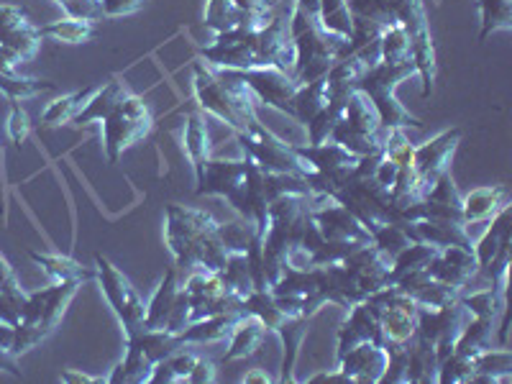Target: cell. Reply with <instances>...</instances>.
Listing matches in <instances>:
<instances>
[{
  "label": "cell",
  "mask_w": 512,
  "mask_h": 384,
  "mask_svg": "<svg viewBox=\"0 0 512 384\" xmlns=\"http://www.w3.org/2000/svg\"><path fill=\"white\" fill-rule=\"evenodd\" d=\"M195 185L198 195H216L226 200L236 213L254 223L259 233L267 228V210L274 198L290 192H313L305 177L267 172L246 154L241 159L208 157L195 172Z\"/></svg>",
  "instance_id": "cell-1"
},
{
  "label": "cell",
  "mask_w": 512,
  "mask_h": 384,
  "mask_svg": "<svg viewBox=\"0 0 512 384\" xmlns=\"http://www.w3.org/2000/svg\"><path fill=\"white\" fill-rule=\"evenodd\" d=\"M479 41H487L497 31L512 29V0H479Z\"/></svg>",
  "instance_id": "cell-38"
},
{
  "label": "cell",
  "mask_w": 512,
  "mask_h": 384,
  "mask_svg": "<svg viewBox=\"0 0 512 384\" xmlns=\"http://www.w3.org/2000/svg\"><path fill=\"white\" fill-rule=\"evenodd\" d=\"M62 382H75V384H93V382H105V377H93V374L85 372H75V369H64L62 372Z\"/></svg>",
  "instance_id": "cell-53"
},
{
  "label": "cell",
  "mask_w": 512,
  "mask_h": 384,
  "mask_svg": "<svg viewBox=\"0 0 512 384\" xmlns=\"http://www.w3.org/2000/svg\"><path fill=\"white\" fill-rule=\"evenodd\" d=\"M461 303L469 308V313L477 315V318H497L502 310L507 308V292H497L495 287H487V290H477L472 295H461Z\"/></svg>",
  "instance_id": "cell-43"
},
{
  "label": "cell",
  "mask_w": 512,
  "mask_h": 384,
  "mask_svg": "<svg viewBox=\"0 0 512 384\" xmlns=\"http://www.w3.org/2000/svg\"><path fill=\"white\" fill-rule=\"evenodd\" d=\"M415 75H418L415 62H405V64L379 62L374 64V67H369V70L359 77V82H356V90H361V93L372 100L374 111H377L379 121H382L384 128H408V126L423 128L420 118H415L395 95L397 85Z\"/></svg>",
  "instance_id": "cell-5"
},
{
  "label": "cell",
  "mask_w": 512,
  "mask_h": 384,
  "mask_svg": "<svg viewBox=\"0 0 512 384\" xmlns=\"http://www.w3.org/2000/svg\"><path fill=\"white\" fill-rule=\"evenodd\" d=\"M367 341H374L379 344V318L372 308L367 305V300L356 303L354 308H349V318L341 323L338 328V351L336 359L351 351L354 346L367 344Z\"/></svg>",
  "instance_id": "cell-20"
},
{
  "label": "cell",
  "mask_w": 512,
  "mask_h": 384,
  "mask_svg": "<svg viewBox=\"0 0 512 384\" xmlns=\"http://www.w3.org/2000/svg\"><path fill=\"white\" fill-rule=\"evenodd\" d=\"M198 359H200L198 351H192L190 346H182V349H177L175 354H169L167 359L154 364V372L152 377H149V382L152 384L187 382V377H190L192 367H195V361Z\"/></svg>",
  "instance_id": "cell-32"
},
{
  "label": "cell",
  "mask_w": 512,
  "mask_h": 384,
  "mask_svg": "<svg viewBox=\"0 0 512 384\" xmlns=\"http://www.w3.org/2000/svg\"><path fill=\"white\" fill-rule=\"evenodd\" d=\"M216 382V364L205 356H200L195 361V367H192L190 377H187V384H210Z\"/></svg>",
  "instance_id": "cell-51"
},
{
  "label": "cell",
  "mask_w": 512,
  "mask_h": 384,
  "mask_svg": "<svg viewBox=\"0 0 512 384\" xmlns=\"http://www.w3.org/2000/svg\"><path fill=\"white\" fill-rule=\"evenodd\" d=\"M82 282H54V285L44 287V290L26 292L24 303L18 308V323H16V341H13V356H24L26 351L41 344L54 328L62 323L64 313L75 300L77 290Z\"/></svg>",
  "instance_id": "cell-4"
},
{
  "label": "cell",
  "mask_w": 512,
  "mask_h": 384,
  "mask_svg": "<svg viewBox=\"0 0 512 384\" xmlns=\"http://www.w3.org/2000/svg\"><path fill=\"white\" fill-rule=\"evenodd\" d=\"M472 318L474 315L461 300L443 305V308H418V331L415 333L428 338L436 346L438 361H443L446 356L454 354L456 341Z\"/></svg>",
  "instance_id": "cell-11"
},
{
  "label": "cell",
  "mask_w": 512,
  "mask_h": 384,
  "mask_svg": "<svg viewBox=\"0 0 512 384\" xmlns=\"http://www.w3.org/2000/svg\"><path fill=\"white\" fill-rule=\"evenodd\" d=\"M318 24L323 26V31H328V34L349 39L351 24H354V13H351L346 0H323V3H320Z\"/></svg>",
  "instance_id": "cell-42"
},
{
  "label": "cell",
  "mask_w": 512,
  "mask_h": 384,
  "mask_svg": "<svg viewBox=\"0 0 512 384\" xmlns=\"http://www.w3.org/2000/svg\"><path fill=\"white\" fill-rule=\"evenodd\" d=\"M203 59L216 70H254L256 62V31L231 29L216 34V41L203 49Z\"/></svg>",
  "instance_id": "cell-15"
},
{
  "label": "cell",
  "mask_w": 512,
  "mask_h": 384,
  "mask_svg": "<svg viewBox=\"0 0 512 384\" xmlns=\"http://www.w3.org/2000/svg\"><path fill=\"white\" fill-rule=\"evenodd\" d=\"M185 292L190 297L192 305V320L208 318V315L231 313V310H241V300L231 295L223 282L221 272H210V269H192L190 277L185 280ZM190 320V323H192Z\"/></svg>",
  "instance_id": "cell-12"
},
{
  "label": "cell",
  "mask_w": 512,
  "mask_h": 384,
  "mask_svg": "<svg viewBox=\"0 0 512 384\" xmlns=\"http://www.w3.org/2000/svg\"><path fill=\"white\" fill-rule=\"evenodd\" d=\"M372 241L384 251V254L390 256V259H395L397 254H402L408 246L418 244L410 223H384V226H379L377 231H372Z\"/></svg>",
  "instance_id": "cell-40"
},
{
  "label": "cell",
  "mask_w": 512,
  "mask_h": 384,
  "mask_svg": "<svg viewBox=\"0 0 512 384\" xmlns=\"http://www.w3.org/2000/svg\"><path fill=\"white\" fill-rule=\"evenodd\" d=\"M241 315L244 313L231 310V313H218V315H208V318L192 320L190 326H187L182 333H177V336H180V341L185 346L218 344V341H226V338L231 336Z\"/></svg>",
  "instance_id": "cell-23"
},
{
  "label": "cell",
  "mask_w": 512,
  "mask_h": 384,
  "mask_svg": "<svg viewBox=\"0 0 512 384\" xmlns=\"http://www.w3.org/2000/svg\"><path fill=\"white\" fill-rule=\"evenodd\" d=\"M0 372H8L16 379L24 377V372L18 367V356H13L8 349H0Z\"/></svg>",
  "instance_id": "cell-52"
},
{
  "label": "cell",
  "mask_w": 512,
  "mask_h": 384,
  "mask_svg": "<svg viewBox=\"0 0 512 384\" xmlns=\"http://www.w3.org/2000/svg\"><path fill=\"white\" fill-rule=\"evenodd\" d=\"M182 282L177 267H169L167 274L159 282L157 292L152 295V300L146 303V328L152 331H167V323L175 313V305L180 300Z\"/></svg>",
  "instance_id": "cell-22"
},
{
  "label": "cell",
  "mask_w": 512,
  "mask_h": 384,
  "mask_svg": "<svg viewBox=\"0 0 512 384\" xmlns=\"http://www.w3.org/2000/svg\"><path fill=\"white\" fill-rule=\"evenodd\" d=\"M474 354H459L454 351L451 356L441 361L438 367V382L443 384H466L474 377Z\"/></svg>",
  "instance_id": "cell-45"
},
{
  "label": "cell",
  "mask_w": 512,
  "mask_h": 384,
  "mask_svg": "<svg viewBox=\"0 0 512 384\" xmlns=\"http://www.w3.org/2000/svg\"><path fill=\"white\" fill-rule=\"evenodd\" d=\"M0 295L11 297L16 303H24L26 297V290L21 287L16 272H13V267L8 264V259L3 254H0Z\"/></svg>",
  "instance_id": "cell-48"
},
{
  "label": "cell",
  "mask_w": 512,
  "mask_h": 384,
  "mask_svg": "<svg viewBox=\"0 0 512 384\" xmlns=\"http://www.w3.org/2000/svg\"><path fill=\"white\" fill-rule=\"evenodd\" d=\"M241 80L249 85L256 103H264L274 111L285 113L292 118V98H295L300 82L277 67H254V70H236Z\"/></svg>",
  "instance_id": "cell-13"
},
{
  "label": "cell",
  "mask_w": 512,
  "mask_h": 384,
  "mask_svg": "<svg viewBox=\"0 0 512 384\" xmlns=\"http://www.w3.org/2000/svg\"><path fill=\"white\" fill-rule=\"evenodd\" d=\"M264 338H267V326L256 315L244 313L231 336H228V351L223 354V361L249 359L264 344Z\"/></svg>",
  "instance_id": "cell-24"
},
{
  "label": "cell",
  "mask_w": 512,
  "mask_h": 384,
  "mask_svg": "<svg viewBox=\"0 0 512 384\" xmlns=\"http://www.w3.org/2000/svg\"><path fill=\"white\" fill-rule=\"evenodd\" d=\"M236 141H239L241 152L254 159L262 169H267V172L308 177L310 167L295 152V146L287 144L280 136H274L262 121H254L244 131H236Z\"/></svg>",
  "instance_id": "cell-9"
},
{
  "label": "cell",
  "mask_w": 512,
  "mask_h": 384,
  "mask_svg": "<svg viewBox=\"0 0 512 384\" xmlns=\"http://www.w3.org/2000/svg\"><path fill=\"white\" fill-rule=\"evenodd\" d=\"M459 141L461 128H446V131H441L428 144L415 146L413 167L418 169L420 175V192H423V198L436 185L438 177L451 172V159H454L456 149H459Z\"/></svg>",
  "instance_id": "cell-14"
},
{
  "label": "cell",
  "mask_w": 512,
  "mask_h": 384,
  "mask_svg": "<svg viewBox=\"0 0 512 384\" xmlns=\"http://www.w3.org/2000/svg\"><path fill=\"white\" fill-rule=\"evenodd\" d=\"M185 152L192 169L198 172L205 159L210 157V128L203 113H190L185 126Z\"/></svg>",
  "instance_id": "cell-34"
},
{
  "label": "cell",
  "mask_w": 512,
  "mask_h": 384,
  "mask_svg": "<svg viewBox=\"0 0 512 384\" xmlns=\"http://www.w3.org/2000/svg\"><path fill=\"white\" fill-rule=\"evenodd\" d=\"M0 159H3V152H0Z\"/></svg>",
  "instance_id": "cell-58"
},
{
  "label": "cell",
  "mask_w": 512,
  "mask_h": 384,
  "mask_svg": "<svg viewBox=\"0 0 512 384\" xmlns=\"http://www.w3.org/2000/svg\"><path fill=\"white\" fill-rule=\"evenodd\" d=\"M54 3H59L67 11V16L72 18H85V21H93V24L98 18H103L100 0H54Z\"/></svg>",
  "instance_id": "cell-49"
},
{
  "label": "cell",
  "mask_w": 512,
  "mask_h": 384,
  "mask_svg": "<svg viewBox=\"0 0 512 384\" xmlns=\"http://www.w3.org/2000/svg\"><path fill=\"white\" fill-rule=\"evenodd\" d=\"M146 0H100V13L103 18H121L139 13Z\"/></svg>",
  "instance_id": "cell-50"
},
{
  "label": "cell",
  "mask_w": 512,
  "mask_h": 384,
  "mask_svg": "<svg viewBox=\"0 0 512 384\" xmlns=\"http://www.w3.org/2000/svg\"><path fill=\"white\" fill-rule=\"evenodd\" d=\"M152 372H154V361L149 359V356H146L139 346L131 344V341H126V356H123V359L116 364V369H113V372L105 377V382L144 384V382H149Z\"/></svg>",
  "instance_id": "cell-30"
},
{
  "label": "cell",
  "mask_w": 512,
  "mask_h": 384,
  "mask_svg": "<svg viewBox=\"0 0 512 384\" xmlns=\"http://www.w3.org/2000/svg\"><path fill=\"white\" fill-rule=\"evenodd\" d=\"M13 341H16V326L8 320H0V349H8L13 354Z\"/></svg>",
  "instance_id": "cell-54"
},
{
  "label": "cell",
  "mask_w": 512,
  "mask_h": 384,
  "mask_svg": "<svg viewBox=\"0 0 512 384\" xmlns=\"http://www.w3.org/2000/svg\"><path fill=\"white\" fill-rule=\"evenodd\" d=\"M387 361H390L387 349H384L382 344L367 341V344H359L351 351H346V354L338 359V369L346 374L349 382L379 384L382 382L384 372H387Z\"/></svg>",
  "instance_id": "cell-18"
},
{
  "label": "cell",
  "mask_w": 512,
  "mask_h": 384,
  "mask_svg": "<svg viewBox=\"0 0 512 384\" xmlns=\"http://www.w3.org/2000/svg\"><path fill=\"white\" fill-rule=\"evenodd\" d=\"M308 382H313V384H318V382H349V379H346V374L341 372V369H333V372L315 374V377H310Z\"/></svg>",
  "instance_id": "cell-57"
},
{
  "label": "cell",
  "mask_w": 512,
  "mask_h": 384,
  "mask_svg": "<svg viewBox=\"0 0 512 384\" xmlns=\"http://www.w3.org/2000/svg\"><path fill=\"white\" fill-rule=\"evenodd\" d=\"M103 146L108 162L116 164L126 149L139 144L154 128L152 108L144 103L141 95L128 93L121 103L103 118Z\"/></svg>",
  "instance_id": "cell-6"
},
{
  "label": "cell",
  "mask_w": 512,
  "mask_h": 384,
  "mask_svg": "<svg viewBox=\"0 0 512 384\" xmlns=\"http://www.w3.org/2000/svg\"><path fill=\"white\" fill-rule=\"evenodd\" d=\"M328 139L341 144L344 149H349L356 157H367V154H374L382 149L384 126L379 121L377 111H374L372 100L361 93V90L351 93L344 116L336 123V128H333Z\"/></svg>",
  "instance_id": "cell-7"
},
{
  "label": "cell",
  "mask_w": 512,
  "mask_h": 384,
  "mask_svg": "<svg viewBox=\"0 0 512 384\" xmlns=\"http://www.w3.org/2000/svg\"><path fill=\"white\" fill-rule=\"evenodd\" d=\"M351 8V13L354 16H361V18H369V21H374V24H379L382 29H390V26H395V16L390 13V8H387V3L384 0H346Z\"/></svg>",
  "instance_id": "cell-46"
},
{
  "label": "cell",
  "mask_w": 512,
  "mask_h": 384,
  "mask_svg": "<svg viewBox=\"0 0 512 384\" xmlns=\"http://www.w3.org/2000/svg\"><path fill=\"white\" fill-rule=\"evenodd\" d=\"M98 88H85V90H77V93L70 95H62L57 98L54 103L47 105V111L41 113V126H62V123H72V118L85 108V103L90 100V95L95 93Z\"/></svg>",
  "instance_id": "cell-35"
},
{
  "label": "cell",
  "mask_w": 512,
  "mask_h": 384,
  "mask_svg": "<svg viewBox=\"0 0 512 384\" xmlns=\"http://www.w3.org/2000/svg\"><path fill=\"white\" fill-rule=\"evenodd\" d=\"M95 280L100 282V290H103L105 300H108L111 310L116 313L126 338L144 331L146 328L144 297H141L139 290L131 285V280H128L126 274H123L111 259H105L103 254H95Z\"/></svg>",
  "instance_id": "cell-8"
},
{
  "label": "cell",
  "mask_w": 512,
  "mask_h": 384,
  "mask_svg": "<svg viewBox=\"0 0 512 384\" xmlns=\"http://www.w3.org/2000/svg\"><path fill=\"white\" fill-rule=\"evenodd\" d=\"M39 34L41 39H52L59 41V44H85L95 36V24L85 21V18L64 16L47 26H39Z\"/></svg>",
  "instance_id": "cell-33"
},
{
  "label": "cell",
  "mask_w": 512,
  "mask_h": 384,
  "mask_svg": "<svg viewBox=\"0 0 512 384\" xmlns=\"http://www.w3.org/2000/svg\"><path fill=\"white\" fill-rule=\"evenodd\" d=\"M241 382H244V384H269V382H274V379L269 377L267 369L254 367V369H249V372H246L244 377H241Z\"/></svg>",
  "instance_id": "cell-56"
},
{
  "label": "cell",
  "mask_w": 512,
  "mask_h": 384,
  "mask_svg": "<svg viewBox=\"0 0 512 384\" xmlns=\"http://www.w3.org/2000/svg\"><path fill=\"white\" fill-rule=\"evenodd\" d=\"M223 282H226L228 292L236 295L244 303L246 297L256 290L254 285V274H251L249 259H246V251H239V254H228V262L221 272Z\"/></svg>",
  "instance_id": "cell-36"
},
{
  "label": "cell",
  "mask_w": 512,
  "mask_h": 384,
  "mask_svg": "<svg viewBox=\"0 0 512 384\" xmlns=\"http://www.w3.org/2000/svg\"><path fill=\"white\" fill-rule=\"evenodd\" d=\"M428 274L436 277V280L466 290L469 282L479 274L474 246H446V249H441L433 256V262L428 264Z\"/></svg>",
  "instance_id": "cell-17"
},
{
  "label": "cell",
  "mask_w": 512,
  "mask_h": 384,
  "mask_svg": "<svg viewBox=\"0 0 512 384\" xmlns=\"http://www.w3.org/2000/svg\"><path fill=\"white\" fill-rule=\"evenodd\" d=\"M310 216H313L323 241H336V244H351V246L374 244L372 233L364 228V223H361L349 208L336 203V200H328V203L313 208Z\"/></svg>",
  "instance_id": "cell-16"
},
{
  "label": "cell",
  "mask_w": 512,
  "mask_h": 384,
  "mask_svg": "<svg viewBox=\"0 0 512 384\" xmlns=\"http://www.w3.org/2000/svg\"><path fill=\"white\" fill-rule=\"evenodd\" d=\"M128 93H131V90H128L121 80L105 82V85H100V88L90 95L85 108L72 118V123H75V126H88V123L103 121V118H108V113H111Z\"/></svg>",
  "instance_id": "cell-27"
},
{
  "label": "cell",
  "mask_w": 512,
  "mask_h": 384,
  "mask_svg": "<svg viewBox=\"0 0 512 384\" xmlns=\"http://www.w3.org/2000/svg\"><path fill=\"white\" fill-rule=\"evenodd\" d=\"M205 26H208L213 34L239 29L241 13L239 8H236V0H208V3H205Z\"/></svg>",
  "instance_id": "cell-44"
},
{
  "label": "cell",
  "mask_w": 512,
  "mask_h": 384,
  "mask_svg": "<svg viewBox=\"0 0 512 384\" xmlns=\"http://www.w3.org/2000/svg\"><path fill=\"white\" fill-rule=\"evenodd\" d=\"M164 241L175 256L180 274L192 269L223 272L228 262V249L221 239V223L208 210L187 208V205H167V226Z\"/></svg>",
  "instance_id": "cell-2"
},
{
  "label": "cell",
  "mask_w": 512,
  "mask_h": 384,
  "mask_svg": "<svg viewBox=\"0 0 512 384\" xmlns=\"http://www.w3.org/2000/svg\"><path fill=\"white\" fill-rule=\"evenodd\" d=\"M328 105V82L326 77L300 85L292 98V121L303 123L305 128L318 118V113Z\"/></svg>",
  "instance_id": "cell-28"
},
{
  "label": "cell",
  "mask_w": 512,
  "mask_h": 384,
  "mask_svg": "<svg viewBox=\"0 0 512 384\" xmlns=\"http://www.w3.org/2000/svg\"><path fill=\"white\" fill-rule=\"evenodd\" d=\"M495 326L497 318H477L474 315L469 320V326L464 328V333L456 341V349L459 354H479V351L489 349L492 346V338H495Z\"/></svg>",
  "instance_id": "cell-39"
},
{
  "label": "cell",
  "mask_w": 512,
  "mask_h": 384,
  "mask_svg": "<svg viewBox=\"0 0 512 384\" xmlns=\"http://www.w3.org/2000/svg\"><path fill=\"white\" fill-rule=\"evenodd\" d=\"M395 287H400L405 295H410L420 308H443V305L456 303L464 290L461 287L448 285V282L436 280L428 274V269H420V272L408 274V277H402Z\"/></svg>",
  "instance_id": "cell-19"
},
{
  "label": "cell",
  "mask_w": 512,
  "mask_h": 384,
  "mask_svg": "<svg viewBox=\"0 0 512 384\" xmlns=\"http://www.w3.org/2000/svg\"><path fill=\"white\" fill-rule=\"evenodd\" d=\"M505 205H510V192L502 185L477 187V190L466 192V195H461V218H464V226L487 223Z\"/></svg>",
  "instance_id": "cell-21"
},
{
  "label": "cell",
  "mask_w": 512,
  "mask_h": 384,
  "mask_svg": "<svg viewBox=\"0 0 512 384\" xmlns=\"http://www.w3.org/2000/svg\"><path fill=\"white\" fill-rule=\"evenodd\" d=\"M320 3H323V0H295V3H292V11L305 13V16L318 18V13H320Z\"/></svg>",
  "instance_id": "cell-55"
},
{
  "label": "cell",
  "mask_w": 512,
  "mask_h": 384,
  "mask_svg": "<svg viewBox=\"0 0 512 384\" xmlns=\"http://www.w3.org/2000/svg\"><path fill=\"white\" fill-rule=\"evenodd\" d=\"M31 134V121L29 113L18 105V100H11V116H8V139L16 146L24 144Z\"/></svg>",
  "instance_id": "cell-47"
},
{
  "label": "cell",
  "mask_w": 512,
  "mask_h": 384,
  "mask_svg": "<svg viewBox=\"0 0 512 384\" xmlns=\"http://www.w3.org/2000/svg\"><path fill=\"white\" fill-rule=\"evenodd\" d=\"M277 336L282 338V346H285V356H282V374L277 377V382H297L295 379V364L297 356H300V346H303L305 336H308V318H287L280 326Z\"/></svg>",
  "instance_id": "cell-29"
},
{
  "label": "cell",
  "mask_w": 512,
  "mask_h": 384,
  "mask_svg": "<svg viewBox=\"0 0 512 384\" xmlns=\"http://www.w3.org/2000/svg\"><path fill=\"white\" fill-rule=\"evenodd\" d=\"M367 305L379 318V344L402 346L418 331V308L413 297L405 295L400 287L387 285L367 297Z\"/></svg>",
  "instance_id": "cell-10"
},
{
  "label": "cell",
  "mask_w": 512,
  "mask_h": 384,
  "mask_svg": "<svg viewBox=\"0 0 512 384\" xmlns=\"http://www.w3.org/2000/svg\"><path fill=\"white\" fill-rule=\"evenodd\" d=\"M31 262L39 264L44 272L52 277L54 282H90L95 280V269L82 267L80 262H75L72 256L62 254H39V251H29Z\"/></svg>",
  "instance_id": "cell-31"
},
{
  "label": "cell",
  "mask_w": 512,
  "mask_h": 384,
  "mask_svg": "<svg viewBox=\"0 0 512 384\" xmlns=\"http://www.w3.org/2000/svg\"><path fill=\"white\" fill-rule=\"evenodd\" d=\"M438 367H441V361H438L436 356V346H433L428 338L415 333L408 341V382H438Z\"/></svg>",
  "instance_id": "cell-26"
},
{
  "label": "cell",
  "mask_w": 512,
  "mask_h": 384,
  "mask_svg": "<svg viewBox=\"0 0 512 384\" xmlns=\"http://www.w3.org/2000/svg\"><path fill=\"white\" fill-rule=\"evenodd\" d=\"M241 310L249 315H256V318L262 320L267 331L277 333L280 326L287 320V315L282 313V308L277 305V300L272 297L269 290H254L249 297H246L244 303H241Z\"/></svg>",
  "instance_id": "cell-37"
},
{
  "label": "cell",
  "mask_w": 512,
  "mask_h": 384,
  "mask_svg": "<svg viewBox=\"0 0 512 384\" xmlns=\"http://www.w3.org/2000/svg\"><path fill=\"white\" fill-rule=\"evenodd\" d=\"M415 239L423 244H431L436 249L446 246H474L472 233L464 223H443V221H415L410 223Z\"/></svg>",
  "instance_id": "cell-25"
},
{
  "label": "cell",
  "mask_w": 512,
  "mask_h": 384,
  "mask_svg": "<svg viewBox=\"0 0 512 384\" xmlns=\"http://www.w3.org/2000/svg\"><path fill=\"white\" fill-rule=\"evenodd\" d=\"M192 85L200 108L233 131H244L259 121L254 93L236 70H208L203 62H198Z\"/></svg>",
  "instance_id": "cell-3"
},
{
  "label": "cell",
  "mask_w": 512,
  "mask_h": 384,
  "mask_svg": "<svg viewBox=\"0 0 512 384\" xmlns=\"http://www.w3.org/2000/svg\"><path fill=\"white\" fill-rule=\"evenodd\" d=\"M379 52H382L384 64L413 62V47H410L408 29L400 24L384 29L382 36H379Z\"/></svg>",
  "instance_id": "cell-41"
}]
</instances>
